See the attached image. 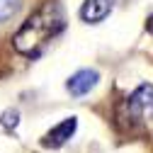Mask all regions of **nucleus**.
<instances>
[{"label": "nucleus", "instance_id": "nucleus-1", "mask_svg": "<svg viewBox=\"0 0 153 153\" xmlns=\"http://www.w3.org/2000/svg\"><path fill=\"white\" fill-rule=\"evenodd\" d=\"M63 29H66L63 7L56 0H49L42 7H36L12 34V49L20 56L36 59L46 49V44H51Z\"/></svg>", "mask_w": 153, "mask_h": 153}, {"label": "nucleus", "instance_id": "nucleus-2", "mask_svg": "<svg viewBox=\"0 0 153 153\" xmlns=\"http://www.w3.org/2000/svg\"><path fill=\"white\" fill-rule=\"evenodd\" d=\"M119 119L129 122V126H136L153 117V85H139L119 107Z\"/></svg>", "mask_w": 153, "mask_h": 153}, {"label": "nucleus", "instance_id": "nucleus-3", "mask_svg": "<svg viewBox=\"0 0 153 153\" xmlns=\"http://www.w3.org/2000/svg\"><path fill=\"white\" fill-rule=\"evenodd\" d=\"M75 129H78V119H75V117H66L63 122H59L56 126H51L42 136V146L44 148H61V146H66L73 139Z\"/></svg>", "mask_w": 153, "mask_h": 153}, {"label": "nucleus", "instance_id": "nucleus-4", "mask_svg": "<svg viewBox=\"0 0 153 153\" xmlns=\"http://www.w3.org/2000/svg\"><path fill=\"white\" fill-rule=\"evenodd\" d=\"M97 80H100V73L95 68H83V71L73 73L66 80V90L73 95V97H83V95H88L95 85H97Z\"/></svg>", "mask_w": 153, "mask_h": 153}, {"label": "nucleus", "instance_id": "nucleus-5", "mask_svg": "<svg viewBox=\"0 0 153 153\" xmlns=\"http://www.w3.org/2000/svg\"><path fill=\"white\" fill-rule=\"evenodd\" d=\"M114 0H85L80 7V20L88 25H97L112 12Z\"/></svg>", "mask_w": 153, "mask_h": 153}, {"label": "nucleus", "instance_id": "nucleus-6", "mask_svg": "<svg viewBox=\"0 0 153 153\" xmlns=\"http://www.w3.org/2000/svg\"><path fill=\"white\" fill-rule=\"evenodd\" d=\"M20 0H0V22H7L12 20V17L17 15V10H20Z\"/></svg>", "mask_w": 153, "mask_h": 153}, {"label": "nucleus", "instance_id": "nucleus-7", "mask_svg": "<svg viewBox=\"0 0 153 153\" xmlns=\"http://www.w3.org/2000/svg\"><path fill=\"white\" fill-rule=\"evenodd\" d=\"M0 126L12 134L17 126H20V112H17V109H5L3 117H0Z\"/></svg>", "mask_w": 153, "mask_h": 153}, {"label": "nucleus", "instance_id": "nucleus-8", "mask_svg": "<svg viewBox=\"0 0 153 153\" xmlns=\"http://www.w3.org/2000/svg\"><path fill=\"white\" fill-rule=\"evenodd\" d=\"M146 29H148V32H151V34H153V15H151V17H148V22H146Z\"/></svg>", "mask_w": 153, "mask_h": 153}]
</instances>
